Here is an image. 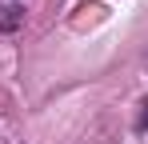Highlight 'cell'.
Instances as JSON below:
<instances>
[{
    "label": "cell",
    "instance_id": "2",
    "mask_svg": "<svg viewBox=\"0 0 148 144\" xmlns=\"http://www.w3.org/2000/svg\"><path fill=\"white\" fill-rule=\"evenodd\" d=\"M136 132H148V104H144V112L136 116Z\"/></svg>",
    "mask_w": 148,
    "mask_h": 144
},
{
    "label": "cell",
    "instance_id": "1",
    "mask_svg": "<svg viewBox=\"0 0 148 144\" xmlns=\"http://www.w3.org/2000/svg\"><path fill=\"white\" fill-rule=\"evenodd\" d=\"M16 28H24V4L0 0V32H16Z\"/></svg>",
    "mask_w": 148,
    "mask_h": 144
}]
</instances>
